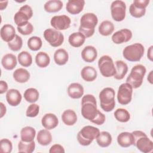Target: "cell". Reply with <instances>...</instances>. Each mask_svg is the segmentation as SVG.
Listing matches in <instances>:
<instances>
[{
	"instance_id": "obj_1",
	"label": "cell",
	"mask_w": 153,
	"mask_h": 153,
	"mask_svg": "<svg viewBox=\"0 0 153 153\" xmlns=\"http://www.w3.org/2000/svg\"><path fill=\"white\" fill-rule=\"evenodd\" d=\"M99 110L97 108L95 97L92 94H85L81 99V115L86 120L91 121L96 117Z\"/></svg>"
},
{
	"instance_id": "obj_2",
	"label": "cell",
	"mask_w": 153,
	"mask_h": 153,
	"mask_svg": "<svg viewBox=\"0 0 153 153\" xmlns=\"http://www.w3.org/2000/svg\"><path fill=\"white\" fill-rule=\"evenodd\" d=\"M98 23L97 16L93 13H87L82 15L80 19V25L78 29L85 38H89L93 35L95 27Z\"/></svg>"
},
{
	"instance_id": "obj_3",
	"label": "cell",
	"mask_w": 153,
	"mask_h": 153,
	"mask_svg": "<svg viewBox=\"0 0 153 153\" xmlns=\"http://www.w3.org/2000/svg\"><path fill=\"white\" fill-rule=\"evenodd\" d=\"M134 137V146L143 153L151 152L153 149V142L142 131L135 130L131 132Z\"/></svg>"
},
{
	"instance_id": "obj_4",
	"label": "cell",
	"mask_w": 153,
	"mask_h": 153,
	"mask_svg": "<svg viewBox=\"0 0 153 153\" xmlns=\"http://www.w3.org/2000/svg\"><path fill=\"white\" fill-rule=\"evenodd\" d=\"M99 133V129L96 127L84 126L77 134L78 142L82 146H88L97 138Z\"/></svg>"
},
{
	"instance_id": "obj_5",
	"label": "cell",
	"mask_w": 153,
	"mask_h": 153,
	"mask_svg": "<svg viewBox=\"0 0 153 153\" xmlns=\"http://www.w3.org/2000/svg\"><path fill=\"white\" fill-rule=\"evenodd\" d=\"M115 92L111 87L104 88L99 93L101 108L105 112L112 111L115 106Z\"/></svg>"
},
{
	"instance_id": "obj_6",
	"label": "cell",
	"mask_w": 153,
	"mask_h": 153,
	"mask_svg": "<svg viewBox=\"0 0 153 153\" xmlns=\"http://www.w3.org/2000/svg\"><path fill=\"white\" fill-rule=\"evenodd\" d=\"M146 72V68L143 65H136L134 66L126 79V82L130 84L133 88L140 87L142 84Z\"/></svg>"
},
{
	"instance_id": "obj_7",
	"label": "cell",
	"mask_w": 153,
	"mask_h": 153,
	"mask_svg": "<svg viewBox=\"0 0 153 153\" xmlns=\"http://www.w3.org/2000/svg\"><path fill=\"white\" fill-rule=\"evenodd\" d=\"M145 48L140 43H134L126 47L123 51V57L129 62H139L143 57Z\"/></svg>"
},
{
	"instance_id": "obj_8",
	"label": "cell",
	"mask_w": 153,
	"mask_h": 153,
	"mask_svg": "<svg viewBox=\"0 0 153 153\" xmlns=\"http://www.w3.org/2000/svg\"><path fill=\"white\" fill-rule=\"evenodd\" d=\"M98 67L102 76L106 78L114 76L116 72L112 59L108 56H102L98 61Z\"/></svg>"
},
{
	"instance_id": "obj_9",
	"label": "cell",
	"mask_w": 153,
	"mask_h": 153,
	"mask_svg": "<svg viewBox=\"0 0 153 153\" xmlns=\"http://www.w3.org/2000/svg\"><path fill=\"white\" fill-rule=\"evenodd\" d=\"M43 35L44 39L53 47H58L63 43L64 36L59 30L48 28L44 30Z\"/></svg>"
},
{
	"instance_id": "obj_10",
	"label": "cell",
	"mask_w": 153,
	"mask_h": 153,
	"mask_svg": "<svg viewBox=\"0 0 153 153\" xmlns=\"http://www.w3.org/2000/svg\"><path fill=\"white\" fill-rule=\"evenodd\" d=\"M33 16V10L29 5L22 6L19 10L14 14V21L17 26H22L29 22V20Z\"/></svg>"
},
{
	"instance_id": "obj_11",
	"label": "cell",
	"mask_w": 153,
	"mask_h": 153,
	"mask_svg": "<svg viewBox=\"0 0 153 153\" xmlns=\"http://www.w3.org/2000/svg\"><path fill=\"white\" fill-rule=\"evenodd\" d=\"M133 88L127 82L121 84L118 90L117 100L120 104L122 105H128L131 100Z\"/></svg>"
},
{
	"instance_id": "obj_12",
	"label": "cell",
	"mask_w": 153,
	"mask_h": 153,
	"mask_svg": "<svg viewBox=\"0 0 153 153\" xmlns=\"http://www.w3.org/2000/svg\"><path fill=\"white\" fill-rule=\"evenodd\" d=\"M126 5L121 0L114 1L111 5V13L112 19L116 22H121L126 17Z\"/></svg>"
},
{
	"instance_id": "obj_13",
	"label": "cell",
	"mask_w": 153,
	"mask_h": 153,
	"mask_svg": "<svg viewBox=\"0 0 153 153\" xmlns=\"http://www.w3.org/2000/svg\"><path fill=\"white\" fill-rule=\"evenodd\" d=\"M149 3V0H134L130 5L129 12L135 18L143 17L146 13V8Z\"/></svg>"
},
{
	"instance_id": "obj_14",
	"label": "cell",
	"mask_w": 153,
	"mask_h": 153,
	"mask_svg": "<svg viewBox=\"0 0 153 153\" xmlns=\"http://www.w3.org/2000/svg\"><path fill=\"white\" fill-rule=\"evenodd\" d=\"M71 23L70 17L66 15L54 16L50 20L51 26L59 31L68 29L71 26Z\"/></svg>"
},
{
	"instance_id": "obj_15",
	"label": "cell",
	"mask_w": 153,
	"mask_h": 153,
	"mask_svg": "<svg viewBox=\"0 0 153 153\" xmlns=\"http://www.w3.org/2000/svg\"><path fill=\"white\" fill-rule=\"evenodd\" d=\"M132 38V32L128 29H122L115 32L112 36L111 39L114 43L121 44L129 41Z\"/></svg>"
},
{
	"instance_id": "obj_16",
	"label": "cell",
	"mask_w": 153,
	"mask_h": 153,
	"mask_svg": "<svg viewBox=\"0 0 153 153\" xmlns=\"http://www.w3.org/2000/svg\"><path fill=\"white\" fill-rule=\"evenodd\" d=\"M84 0H69L66 5V11L73 15L80 13L84 7Z\"/></svg>"
},
{
	"instance_id": "obj_17",
	"label": "cell",
	"mask_w": 153,
	"mask_h": 153,
	"mask_svg": "<svg viewBox=\"0 0 153 153\" xmlns=\"http://www.w3.org/2000/svg\"><path fill=\"white\" fill-rule=\"evenodd\" d=\"M41 124L45 129L50 130L58 126L59 120L55 114L48 113L45 114L42 118Z\"/></svg>"
},
{
	"instance_id": "obj_18",
	"label": "cell",
	"mask_w": 153,
	"mask_h": 153,
	"mask_svg": "<svg viewBox=\"0 0 153 153\" xmlns=\"http://www.w3.org/2000/svg\"><path fill=\"white\" fill-rule=\"evenodd\" d=\"M22 96L20 92L14 88L10 89L7 91L6 100L7 103L11 106H17L22 101Z\"/></svg>"
},
{
	"instance_id": "obj_19",
	"label": "cell",
	"mask_w": 153,
	"mask_h": 153,
	"mask_svg": "<svg viewBox=\"0 0 153 153\" xmlns=\"http://www.w3.org/2000/svg\"><path fill=\"white\" fill-rule=\"evenodd\" d=\"M97 57V50L92 45H87L81 51V57L85 62L92 63L96 59Z\"/></svg>"
},
{
	"instance_id": "obj_20",
	"label": "cell",
	"mask_w": 153,
	"mask_h": 153,
	"mask_svg": "<svg viewBox=\"0 0 153 153\" xmlns=\"http://www.w3.org/2000/svg\"><path fill=\"white\" fill-rule=\"evenodd\" d=\"M0 34L1 39L6 42L11 41L16 35L14 27L10 24H5L1 27Z\"/></svg>"
},
{
	"instance_id": "obj_21",
	"label": "cell",
	"mask_w": 153,
	"mask_h": 153,
	"mask_svg": "<svg viewBox=\"0 0 153 153\" xmlns=\"http://www.w3.org/2000/svg\"><path fill=\"white\" fill-rule=\"evenodd\" d=\"M68 96L74 99H78L81 98L84 92V87L81 84L78 82H74L71 84L68 87Z\"/></svg>"
},
{
	"instance_id": "obj_22",
	"label": "cell",
	"mask_w": 153,
	"mask_h": 153,
	"mask_svg": "<svg viewBox=\"0 0 153 153\" xmlns=\"http://www.w3.org/2000/svg\"><path fill=\"white\" fill-rule=\"evenodd\" d=\"M117 142L123 148H127L134 145V137L131 133L124 131L117 136Z\"/></svg>"
},
{
	"instance_id": "obj_23",
	"label": "cell",
	"mask_w": 153,
	"mask_h": 153,
	"mask_svg": "<svg viewBox=\"0 0 153 153\" xmlns=\"http://www.w3.org/2000/svg\"><path fill=\"white\" fill-rule=\"evenodd\" d=\"M17 63V60L16 57L11 53L5 54L1 59L2 66L6 70H13L16 66Z\"/></svg>"
},
{
	"instance_id": "obj_24",
	"label": "cell",
	"mask_w": 153,
	"mask_h": 153,
	"mask_svg": "<svg viewBox=\"0 0 153 153\" xmlns=\"http://www.w3.org/2000/svg\"><path fill=\"white\" fill-rule=\"evenodd\" d=\"M85 39V36L82 33L79 32H74L69 35L68 42L72 47L78 48L84 44Z\"/></svg>"
},
{
	"instance_id": "obj_25",
	"label": "cell",
	"mask_w": 153,
	"mask_h": 153,
	"mask_svg": "<svg viewBox=\"0 0 153 153\" xmlns=\"http://www.w3.org/2000/svg\"><path fill=\"white\" fill-rule=\"evenodd\" d=\"M97 73L94 68L90 66L84 67L81 71L82 78L87 82H92L97 78Z\"/></svg>"
},
{
	"instance_id": "obj_26",
	"label": "cell",
	"mask_w": 153,
	"mask_h": 153,
	"mask_svg": "<svg viewBox=\"0 0 153 153\" xmlns=\"http://www.w3.org/2000/svg\"><path fill=\"white\" fill-rule=\"evenodd\" d=\"M116 72L114 75L115 79L121 80L124 78L128 72V66L123 60H117L115 62Z\"/></svg>"
},
{
	"instance_id": "obj_27",
	"label": "cell",
	"mask_w": 153,
	"mask_h": 153,
	"mask_svg": "<svg viewBox=\"0 0 153 153\" xmlns=\"http://www.w3.org/2000/svg\"><path fill=\"white\" fill-rule=\"evenodd\" d=\"M62 120L66 126H71L77 121V115L72 109H66L62 114Z\"/></svg>"
},
{
	"instance_id": "obj_28",
	"label": "cell",
	"mask_w": 153,
	"mask_h": 153,
	"mask_svg": "<svg viewBox=\"0 0 153 153\" xmlns=\"http://www.w3.org/2000/svg\"><path fill=\"white\" fill-rule=\"evenodd\" d=\"M36 139L39 145L42 146H47L51 143L52 141V135L48 130H41L37 134Z\"/></svg>"
},
{
	"instance_id": "obj_29",
	"label": "cell",
	"mask_w": 153,
	"mask_h": 153,
	"mask_svg": "<svg viewBox=\"0 0 153 153\" xmlns=\"http://www.w3.org/2000/svg\"><path fill=\"white\" fill-rule=\"evenodd\" d=\"M36 135L35 129L30 126H26L20 131V138L23 142H29L34 140Z\"/></svg>"
},
{
	"instance_id": "obj_30",
	"label": "cell",
	"mask_w": 153,
	"mask_h": 153,
	"mask_svg": "<svg viewBox=\"0 0 153 153\" xmlns=\"http://www.w3.org/2000/svg\"><path fill=\"white\" fill-rule=\"evenodd\" d=\"M68 53L63 48L57 49L54 53V62L59 66L65 65L68 62Z\"/></svg>"
},
{
	"instance_id": "obj_31",
	"label": "cell",
	"mask_w": 153,
	"mask_h": 153,
	"mask_svg": "<svg viewBox=\"0 0 153 153\" xmlns=\"http://www.w3.org/2000/svg\"><path fill=\"white\" fill-rule=\"evenodd\" d=\"M96 139L98 145L102 148L109 146L111 144L112 140L111 134L106 131H103L101 132L100 131Z\"/></svg>"
},
{
	"instance_id": "obj_32",
	"label": "cell",
	"mask_w": 153,
	"mask_h": 153,
	"mask_svg": "<svg viewBox=\"0 0 153 153\" xmlns=\"http://www.w3.org/2000/svg\"><path fill=\"white\" fill-rule=\"evenodd\" d=\"M14 80L19 83L26 82L30 78L29 72L24 68H18L13 74Z\"/></svg>"
},
{
	"instance_id": "obj_33",
	"label": "cell",
	"mask_w": 153,
	"mask_h": 153,
	"mask_svg": "<svg viewBox=\"0 0 153 153\" xmlns=\"http://www.w3.org/2000/svg\"><path fill=\"white\" fill-rule=\"evenodd\" d=\"M63 5V2L60 0H50L45 3L44 8L47 13H57L62 8Z\"/></svg>"
},
{
	"instance_id": "obj_34",
	"label": "cell",
	"mask_w": 153,
	"mask_h": 153,
	"mask_svg": "<svg viewBox=\"0 0 153 153\" xmlns=\"http://www.w3.org/2000/svg\"><path fill=\"white\" fill-rule=\"evenodd\" d=\"M114 29L115 27L112 22L109 20H104L100 24L98 30L100 35L107 36L113 33Z\"/></svg>"
},
{
	"instance_id": "obj_35",
	"label": "cell",
	"mask_w": 153,
	"mask_h": 153,
	"mask_svg": "<svg viewBox=\"0 0 153 153\" xmlns=\"http://www.w3.org/2000/svg\"><path fill=\"white\" fill-rule=\"evenodd\" d=\"M35 63L39 68H44L47 67L50 63L49 55L44 51L38 52L35 56Z\"/></svg>"
},
{
	"instance_id": "obj_36",
	"label": "cell",
	"mask_w": 153,
	"mask_h": 153,
	"mask_svg": "<svg viewBox=\"0 0 153 153\" xmlns=\"http://www.w3.org/2000/svg\"><path fill=\"white\" fill-rule=\"evenodd\" d=\"M17 60L22 66L29 67L32 63V57L29 52L23 51L18 54Z\"/></svg>"
},
{
	"instance_id": "obj_37",
	"label": "cell",
	"mask_w": 153,
	"mask_h": 153,
	"mask_svg": "<svg viewBox=\"0 0 153 153\" xmlns=\"http://www.w3.org/2000/svg\"><path fill=\"white\" fill-rule=\"evenodd\" d=\"M39 91L35 88H29L25 91L24 98L29 103H35L39 99Z\"/></svg>"
},
{
	"instance_id": "obj_38",
	"label": "cell",
	"mask_w": 153,
	"mask_h": 153,
	"mask_svg": "<svg viewBox=\"0 0 153 153\" xmlns=\"http://www.w3.org/2000/svg\"><path fill=\"white\" fill-rule=\"evenodd\" d=\"M115 119L121 123H127L130 119V114L127 110L124 108H118L114 112Z\"/></svg>"
},
{
	"instance_id": "obj_39",
	"label": "cell",
	"mask_w": 153,
	"mask_h": 153,
	"mask_svg": "<svg viewBox=\"0 0 153 153\" xmlns=\"http://www.w3.org/2000/svg\"><path fill=\"white\" fill-rule=\"evenodd\" d=\"M35 148V143L34 140L29 142H23L22 140L18 143V151L19 152L32 153Z\"/></svg>"
},
{
	"instance_id": "obj_40",
	"label": "cell",
	"mask_w": 153,
	"mask_h": 153,
	"mask_svg": "<svg viewBox=\"0 0 153 153\" xmlns=\"http://www.w3.org/2000/svg\"><path fill=\"white\" fill-rule=\"evenodd\" d=\"M27 44L29 49L33 51L39 50L42 45L41 39L36 36H33L29 38L27 40Z\"/></svg>"
},
{
	"instance_id": "obj_41",
	"label": "cell",
	"mask_w": 153,
	"mask_h": 153,
	"mask_svg": "<svg viewBox=\"0 0 153 153\" xmlns=\"http://www.w3.org/2000/svg\"><path fill=\"white\" fill-rule=\"evenodd\" d=\"M23 45V40L22 38L16 35L14 38L10 42H8V46L9 48L13 51H19Z\"/></svg>"
},
{
	"instance_id": "obj_42",
	"label": "cell",
	"mask_w": 153,
	"mask_h": 153,
	"mask_svg": "<svg viewBox=\"0 0 153 153\" xmlns=\"http://www.w3.org/2000/svg\"><path fill=\"white\" fill-rule=\"evenodd\" d=\"M13 149L12 142L8 139H2L0 140V152L2 153H10Z\"/></svg>"
},
{
	"instance_id": "obj_43",
	"label": "cell",
	"mask_w": 153,
	"mask_h": 153,
	"mask_svg": "<svg viewBox=\"0 0 153 153\" xmlns=\"http://www.w3.org/2000/svg\"><path fill=\"white\" fill-rule=\"evenodd\" d=\"M39 112V106L38 105L32 103L27 108L26 115L27 117L33 118L36 117Z\"/></svg>"
},
{
	"instance_id": "obj_44",
	"label": "cell",
	"mask_w": 153,
	"mask_h": 153,
	"mask_svg": "<svg viewBox=\"0 0 153 153\" xmlns=\"http://www.w3.org/2000/svg\"><path fill=\"white\" fill-rule=\"evenodd\" d=\"M17 29L18 32L23 35H29L33 31V26L30 22L22 26H17Z\"/></svg>"
},
{
	"instance_id": "obj_45",
	"label": "cell",
	"mask_w": 153,
	"mask_h": 153,
	"mask_svg": "<svg viewBox=\"0 0 153 153\" xmlns=\"http://www.w3.org/2000/svg\"><path fill=\"white\" fill-rule=\"evenodd\" d=\"M105 115L99 111L96 117L91 122L97 125H102L105 122Z\"/></svg>"
},
{
	"instance_id": "obj_46",
	"label": "cell",
	"mask_w": 153,
	"mask_h": 153,
	"mask_svg": "<svg viewBox=\"0 0 153 153\" xmlns=\"http://www.w3.org/2000/svg\"><path fill=\"white\" fill-rule=\"evenodd\" d=\"M65 152L63 146L60 144H54L51 146L49 150L50 153H64Z\"/></svg>"
},
{
	"instance_id": "obj_47",
	"label": "cell",
	"mask_w": 153,
	"mask_h": 153,
	"mask_svg": "<svg viewBox=\"0 0 153 153\" xmlns=\"http://www.w3.org/2000/svg\"><path fill=\"white\" fill-rule=\"evenodd\" d=\"M8 88V86L7 83L4 81L1 80L0 81V94H2L5 93L6 91H7Z\"/></svg>"
},
{
	"instance_id": "obj_48",
	"label": "cell",
	"mask_w": 153,
	"mask_h": 153,
	"mask_svg": "<svg viewBox=\"0 0 153 153\" xmlns=\"http://www.w3.org/2000/svg\"><path fill=\"white\" fill-rule=\"evenodd\" d=\"M0 106H1V115H0V118H2L5 114H6L7 112V108L6 106L4 105V104L2 102L0 103Z\"/></svg>"
},
{
	"instance_id": "obj_49",
	"label": "cell",
	"mask_w": 153,
	"mask_h": 153,
	"mask_svg": "<svg viewBox=\"0 0 153 153\" xmlns=\"http://www.w3.org/2000/svg\"><path fill=\"white\" fill-rule=\"evenodd\" d=\"M153 46L151 45L150 46V47L149 48L148 50V53H147V57L148 59L150 60V61H152L153 60V55H152V52H153Z\"/></svg>"
},
{
	"instance_id": "obj_50",
	"label": "cell",
	"mask_w": 153,
	"mask_h": 153,
	"mask_svg": "<svg viewBox=\"0 0 153 153\" xmlns=\"http://www.w3.org/2000/svg\"><path fill=\"white\" fill-rule=\"evenodd\" d=\"M8 1H1L0 2V10H4L8 5Z\"/></svg>"
},
{
	"instance_id": "obj_51",
	"label": "cell",
	"mask_w": 153,
	"mask_h": 153,
	"mask_svg": "<svg viewBox=\"0 0 153 153\" xmlns=\"http://www.w3.org/2000/svg\"><path fill=\"white\" fill-rule=\"evenodd\" d=\"M152 71H151V72H149V74H148V78H147V79L148 81L149 82L150 84H152L153 82H152Z\"/></svg>"
}]
</instances>
